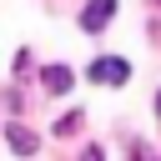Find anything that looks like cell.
<instances>
[{"label": "cell", "instance_id": "7a4b0ae2", "mask_svg": "<svg viewBox=\"0 0 161 161\" xmlns=\"http://www.w3.org/2000/svg\"><path fill=\"white\" fill-rule=\"evenodd\" d=\"M111 15H116V0H86V10H80V30H86V35H101V30L111 25Z\"/></svg>", "mask_w": 161, "mask_h": 161}, {"label": "cell", "instance_id": "8992f818", "mask_svg": "<svg viewBox=\"0 0 161 161\" xmlns=\"http://www.w3.org/2000/svg\"><path fill=\"white\" fill-rule=\"evenodd\" d=\"M80 161H106V156H101V146H86V151H80Z\"/></svg>", "mask_w": 161, "mask_h": 161}, {"label": "cell", "instance_id": "6da1fadb", "mask_svg": "<svg viewBox=\"0 0 161 161\" xmlns=\"http://www.w3.org/2000/svg\"><path fill=\"white\" fill-rule=\"evenodd\" d=\"M96 86H126L131 80V65L121 60V55H101V60H91V70H86Z\"/></svg>", "mask_w": 161, "mask_h": 161}, {"label": "cell", "instance_id": "277c9868", "mask_svg": "<svg viewBox=\"0 0 161 161\" xmlns=\"http://www.w3.org/2000/svg\"><path fill=\"white\" fill-rule=\"evenodd\" d=\"M40 80H45V91H55V96H60V91H70V80H75V75H70V65H45V70H40Z\"/></svg>", "mask_w": 161, "mask_h": 161}, {"label": "cell", "instance_id": "3957f363", "mask_svg": "<svg viewBox=\"0 0 161 161\" xmlns=\"http://www.w3.org/2000/svg\"><path fill=\"white\" fill-rule=\"evenodd\" d=\"M5 141H10V151H15V156H35V146H40V141H35V131H25L20 121H15V126H5Z\"/></svg>", "mask_w": 161, "mask_h": 161}, {"label": "cell", "instance_id": "5b68a950", "mask_svg": "<svg viewBox=\"0 0 161 161\" xmlns=\"http://www.w3.org/2000/svg\"><path fill=\"white\" fill-rule=\"evenodd\" d=\"M75 126H80V111H70V116H60V121H55V136H75Z\"/></svg>", "mask_w": 161, "mask_h": 161}, {"label": "cell", "instance_id": "52a82bcc", "mask_svg": "<svg viewBox=\"0 0 161 161\" xmlns=\"http://www.w3.org/2000/svg\"><path fill=\"white\" fill-rule=\"evenodd\" d=\"M156 116H161V96H156Z\"/></svg>", "mask_w": 161, "mask_h": 161}]
</instances>
